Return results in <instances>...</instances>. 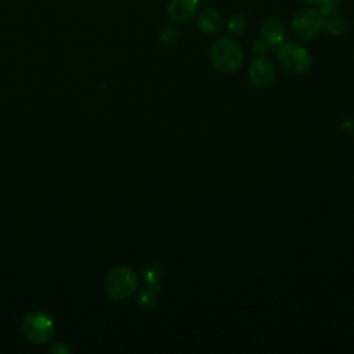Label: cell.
I'll return each instance as SVG.
<instances>
[{
	"label": "cell",
	"mask_w": 354,
	"mask_h": 354,
	"mask_svg": "<svg viewBox=\"0 0 354 354\" xmlns=\"http://www.w3.org/2000/svg\"><path fill=\"white\" fill-rule=\"evenodd\" d=\"M210 64L225 73H234L243 64V51L238 43L230 37L217 39L209 50Z\"/></svg>",
	"instance_id": "cell-1"
},
{
	"label": "cell",
	"mask_w": 354,
	"mask_h": 354,
	"mask_svg": "<svg viewBox=\"0 0 354 354\" xmlns=\"http://www.w3.org/2000/svg\"><path fill=\"white\" fill-rule=\"evenodd\" d=\"M138 288L137 274L124 266H118L112 268L104 283L105 293L108 299L113 301H120L130 297Z\"/></svg>",
	"instance_id": "cell-2"
},
{
	"label": "cell",
	"mask_w": 354,
	"mask_h": 354,
	"mask_svg": "<svg viewBox=\"0 0 354 354\" xmlns=\"http://www.w3.org/2000/svg\"><path fill=\"white\" fill-rule=\"evenodd\" d=\"M277 59L281 68L290 75H303L311 68V55L299 43L288 41L281 44L277 53Z\"/></svg>",
	"instance_id": "cell-3"
},
{
	"label": "cell",
	"mask_w": 354,
	"mask_h": 354,
	"mask_svg": "<svg viewBox=\"0 0 354 354\" xmlns=\"http://www.w3.org/2000/svg\"><path fill=\"white\" fill-rule=\"evenodd\" d=\"M21 329L24 336L36 344L46 343L54 333L51 317L43 310H30L22 319Z\"/></svg>",
	"instance_id": "cell-4"
},
{
	"label": "cell",
	"mask_w": 354,
	"mask_h": 354,
	"mask_svg": "<svg viewBox=\"0 0 354 354\" xmlns=\"http://www.w3.org/2000/svg\"><path fill=\"white\" fill-rule=\"evenodd\" d=\"M292 32L301 40H311L324 28V15L318 8L304 7L299 10L290 22Z\"/></svg>",
	"instance_id": "cell-5"
},
{
	"label": "cell",
	"mask_w": 354,
	"mask_h": 354,
	"mask_svg": "<svg viewBox=\"0 0 354 354\" xmlns=\"http://www.w3.org/2000/svg\"><path fill=\"white\" fill-rule=\"evenodd\" d=\"M249 80L254 87H267L275 79L277 69L270 58L257 57L249 66Z\"/></svg>",
	"instance_id": "cell-6"
},
{
	"label": "cell",
	"mask_w": 354,
	"mask_h": 354,
	"mask_svg": "<svg viewBox=\"0 0 354 354\" xmlns=\"http://www.w3.org/2000/svg\"><path fill=\"white\" fill-rule=\"evenodd\" d=\"M199 8V0H170L167 4V15L174 24L189 21Z\"/></svg>",
	"instance_id": "cell-7"
},
{
	"label": "cell",
	"mask_w": 354,
	"mask_h": 354,
	"mask_svg": "<svg viewBox=\"0 0 354 354\" xmlns=\"http://www.w3.org/2000/svg\"><path fill=\"white\" fill-rule=\"evenodd\" d=\"M261 39L267 43V46L277 47L285 39V25L279 18H268L261 26Z\"/></svg>",
	"instance_id": "cell-8"
},
{
	"label": "cell",
	"mask_w": 354,
	"mask_h": 354,
	"mask_svg": "<svg viewBox=\"0 0 354 354\" xmlns=\"http://www.w3.org/2000/svg\"><path fill=\"white\" fill-rule=\"evenodd\" d=\"M198 26L207 35H216L221 30L223 17L214 8H205L198 17Z\"/></svg>",
	"instance_id": "cell-9"
},
{
	"label": "cell",
	"mask_w": 354,
	"mask_h": 354,
	"mask_svg": "<svg viewBox=\"0 0 354 354\" xmlns=\"http://www.w3.org/2000/svg\"><path fill=\"white\" fill-rule=\"evenodd\" d=\"M324 29L333 36H339L343 35L346 30V19L343 17H340V14H333V15H328L324 17Z\"/></svg>",
	"instance_id": "cell-10"
},
{
	"label": "cell",
	"mask_w": 354,
	"mask_h": 354,
	"mask_svg": "<svg viewBox=\"0 0 354 354\" xmlns=\"http://www.w3.org/2000/svg\"><path fill=\"white\" fill-rule=\"evenodd\" d=\"M177 39H178V29L171 24L165 25L159 32V40L165 46H173L177 41Z\"/></svg>",
	"instance_id": "cell-11"
},
{
	"label": "cell",
	"mask_w": 354,
	"mask_h": 354,
	"mask_svg": "<svg viewBox=\"0 0 354 354\" xmlns=\"http://www.w3.org/2000/svg\"><path fill=\"white\" fill-rule=\"evenodd\" d=\"M246 28V19L241 14H235L228 21V30L232 36H239Z\"/></svg>",
	"instance_id": "cell-12"
},
{
	"label": "cell",
	"mask_w": 354,
	"mask_h": 354,
	"mask_svg": "<svg viewBox=\"0 0 354 354\" xmlns=\"http://www.w3.org/2000/svg\"><path fill=\"white\" fill-rule=\"evenodd\" d=\"M342 1L343 0H318V6H319V11L324 17H328V15H333V14H337L339 12V8L342 6Z\"/></svg>",
	"instance_id": "cell-13"
},
{
	"label": "cell",
	"mask_w": 354,
	"mask_h": 354,
	"mask_svg": "<svg viewBox=\"0 0 354 354\" xmlns=\"http://www.w3.org/2000/svg\"><path fill=\"white\" fill-rule=\"evenodd\" d=\"M50 351H51V353H55V354H68V353H71V347L66 346V344L62 343V342H57V343H54V344L50 347Z\"/></svg>",
	"instance_id": "cell-14"
},
{
	"label": "cell",
	"mask_w": 354,
	"mask_h": 354,
	"mask_svg": "<svg viewBox=\"0 0 354 354\" xmlns=\"http://www.w3.org/2000/svg\"><path fill=\"white\" fill-rule=\"evenodd\" d=\"M253 51L260 57V55H264V53L267 51V43L263 40V39H259L254 41L253 44Z\"/></svg>",
	"instance_id": "cell-15"
},
{
	"label": "cell",
	"mask_w": 354,
	"mask_h": 354,
	"mask_svg": "<svg viewBox=\"0 0 354 354\" xmlns=\"http://www.w3.org/2000/svg\"><path fill=\"white\" fill-rule=\"evenodd\" d=\"M301 3H306V4H317L318 0H300Z\"/></svg>",
	"instance_id": "cell-16"
}]
</instances>
